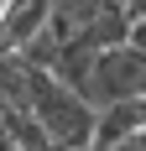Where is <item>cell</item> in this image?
I'll return each instance as SVG.
<instances>
[{"mask_svg": "<svg viewBox=\"0 0 146 151\" xmlns=\"http://www.w3.org/2000/svg\"><path fill=\"white\" fill-rule=\"evenodd\" d=\"M78 99H84L94 115L110 109V104H125V99H146V52H136V47L94 52V68H89Z\"/></svg>", "mask_w": 146, "mask_h": 151, "instance_id": "obj_2", "label": "cell"}, {"mask_svg": "<svg viewBox=\"0 0 146 151\" xmlns=\"http://www.w3.org/2000/svg\"><path fill=\"white\" fill-rule=\"evenodd\" d=\"M26 115L42 125V136L52 141V151H89V141H94V109L78 94H68L52 73H37L31 68Z\"/></svg>", "mask_w": 146, "mask_h": 151, "instance_id": "obj_1", "label": "cell"}, {"mask_svg": "<svg viewBox=\"0 0 146 151\" xmlns=\"http://www.w3.org/2000/svg\"><path fill=\"white\" fill-rule=\"evenodd\" d=\"M125 47L146 52V16H136V21H131V42H125Z\"/></svg>", "mask_w": 146, "mask_h": 151, "instance_id": "obj_4", "label": "cell"}, {"mask_svg": "<svg viewBox=\"0 0 146 151\" xmlns=\"http://www.w3.org/2000/svg\"><path fill=\"white\" fill-rule=\"evenodd\" d=\"M146 125V99H125V104H110L94 115V141H89V151H110L120 146V141L131 136V130H141Z\"/></svg>", "mask_w": 146, "mask_h": 151, "instance_id": "obj_3", "label": "cell"}, {"mask_svg": "<svg viewBox=\"0 0 146 151\" xmlns=\"http://www.w3.org/2000/svg\"><path fill=\"white\" fill-rule=\"evenodd\" d=\"M110 151H146V125H141V130H131V136L120 141V146H110Z\"/></svg>", "mask_w": 146, "mask_h": 151, "instance_id": "obj_5", "label": "cell"}]
</instances>
